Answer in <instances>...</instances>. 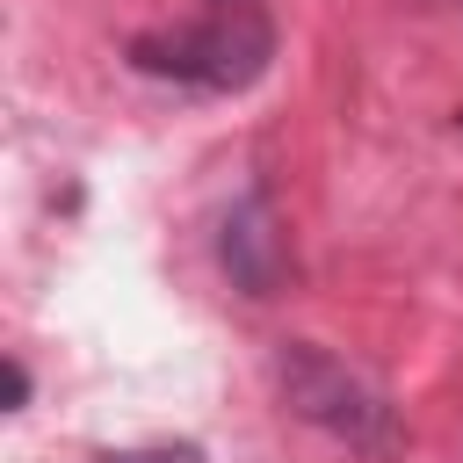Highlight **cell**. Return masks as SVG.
I'll list each match as a JSON object with an SVG mask.
<instances>
[{
	"label": "cell",
	"instance_id": "3",
	"mask_svg": "<svg viewBox=\"0 0 463 463\" xmlns=\"http://www.w3.org/2000/svg\"><path fill=\"white\" fill-rule=\"evenodd\" d=\"M217 268L246 297H275L282 289V232H275V210H268L260 188L224 210V224H217Z\"/></svg>",
	"mask_w": 463,
	"mask_h": 463
},
{
	"label": "cell",
	"instance_id": "1",
	"mask_svg": "<svg viewBox=\"0 0 463 463\" xmlns=\"http://www.w3.org/2000/svg\"><path fill=\"white\" fill-rule=\"evenodd\" d=\"M130 65L195 94H246L275 65V7L268 0H195V22L130 36Z\"/></svg>",
	"mask_w": 463,
	"mask_h": 463
},
{
	"label": "cell",
	"instance_id": "2",
	"mask_svg": "<svg viewBox=\"0 0 463 463\" xmlns=\"http://www.w3.org/2000/svg\"><path fill=\"white\" fill-rule=\"evenodd\" d=\"M275 391L304 427L333 434L340 449H354L369 463H398L405 456V427L383 405V391L369 376H354L340 354H326L318 340H282L275 347Z\"/></svg>",
	"mask_w": 463,
	"mask_h": 463
},
{
	"label": "cell",
	"instance_id": "4",
	"mask_svg": "<svg viewBox=\"0 0 463 463\" xmlns=\"http://www.w3.org/2000/svg\"><path fill=\"white\" fill-rule=\"evenodd\" d=\"M94 463H203L195 441H137V449H101Z\"/></svg>",
	"mask_w": 463,
	"mask_h": 463
},
{
	"label": "cell",
	"instance_id": "5",
	"mask_svg": "<svg viewBox=\"0 0 463 463\" xmlns=\"http://www.w3.org/2000/svg\"><path fill=\"white\" fill-rule=\"evenodd\" d=\"M22 405H29V369L7 362V412H22Z\"/></svg>",
	"mask_w": 463,
	"mask_h": 463
}]
</instances>
